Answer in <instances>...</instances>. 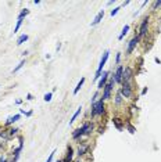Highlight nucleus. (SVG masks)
<instances>
[{
	"mask_svg": "<svg viewBox=\"0 0 161 162\" xmlns=\"http://www.w3.org/2000/svg\"><path fill=\"white\" fill-rule=\"evenodd\" d=\"M106 112V108H104V100L100 97L95 104H92V109H90V117L92 118H96V117H101L104 115Z\"/></svg>",
	"mask_w": 161,
	"mask_h": 162,
	"instance_id": "f257e3e1",
	"label": "nucleus"
},
{
	"mask_svg": "<svg viewBox=\"0 0 161 162\" xmlns=\"http://www.w3.org/2000/svg\"><path fill=\"white\" fill-rule=\"evenodd\" d=\"M108 57H110V50H106L104 53H103V57H101V60H100V63H99V67H97L96 69V74H95V80H99L100 79V76H101V72H103V67L106 65L107 63Z\"/></svg>",
	"mask_w": 161,
	"mask_h": 162,
	"instance_id": "f03ea898",
	"label": "nucleus"
},
{
	"mask_svg": "<svg viewBox=\"0 0 161 162\" xmlns=\"http://www.w3.org/2000/svg\"><path fill=\"white\" fill-rule=\"evenodd\" d=\"M149 22H150V15H146L142 22H140V26H139V32H138V38L142 39L147 35V29H149Z\"/></svg>",
	"mask_w": 161,
	"mask_h": 162,
	"instance_id": "7ed1b4c3",
	"label": "nucleus"
},
{
	"mask_svg": "<svg viewBox=\"0 0 161 162\" xmlns=\"http://www.w3.org/2000/svg\"><path fill=\"white\" fill-rule=\"evenodd\" d=\"M114 78L113 76H110V79H108L107 85L104 86V89H103V96H101V98L106 101V100H108L110 98V96H111V92H113V86H114Z\"/></svg>",
	"mask_w": 161,
	"mask_h": 162,
	"instance_id": "20e7f679",
	"label": "nucleus"
},
{
	"mask_svg": "<svg viewBox=\"0 0 161 162\" xmlns=\"http://www.w3.org/2000/svg\"><path fill=\"white\" fill-rule=\"evenodd\" d=\"M119 93L121 96L125 98L132 97V83H122L121 89H119Z\"/></svg>",
	"mask_w": 161,
	"mask_h": 162,
	"instance_id": "39448f33",
	"label": "nucleus"
},
{
	"mask_svg": "<svg viewBox=\"0 0 161 162\" xmlns=\"http://www.w3.org/2000/svg\"><path fill=\"white\" fill-rule=\"evenodd\" d=\"M132 78H133V69L131 67H125L124 68V74H122V83H131Z\"/></svg>",
	"mask_w": 161,
	"mask_h": 162,
	"instance_id": "423d86ee",
	"label": "nucleus"
},
{
	"mask_svg": "<svg viewBox=\"0 0 161 162\" xmlns=\"http://www.w3.org/2000/svg\"><path fill=\"white\" fill-rule=\"evenodd\" d=\"M110 74H108L107 71H104V72H101V76H100V79H99V83H97V90H101V89H104V86L107 85L108 79H110Z\"/></svg>",
	"mask_w": 161,
	"mask_h": 162,
	"instance_id": "0eeeda50",
	"label": "nucleus"
},
{
	"mask_svg": "<svg viewBox=\"0 0 161 162\" xmlns=\"http://www.w3.org/2000/svg\"><path fill=\"white\" fill-rule=\"evenodd\" d=\"M140 42V39L138 38V35L136 36H133L132 39H131V42L128 43V49H127V55H129V54H132V51L136 49V46H138V43Z\"/></svg>",
	"mask_w": 161,
	"mask_h": 162,
	"instance_id": "6e6552de",
	"label": "nucleus"
},
{
	"mask_svg": "<svg viewBox=\"0 0 161 162\" xmlns=\"http://www.w3.org/2000/svg\"><path fill=\"white\" fill-rule=\"evenodd\" d=\"M122 74H124V67L122 65H117V69H115V72L113 75L115 83H122Z\"/></svg>",
	"mask_w": 161,
	"mask_h": 162,
	"instance_id": "1a4fd4ad",
	"label": "nucleus"
},
{
	"mask_svg": "<svg viewBox=\"0 0 161 162\" xmlns=\"http://www.w3.org/2000/svg\"><path fill=\"white\" fill-rule=\"evenodd\" d=\"M22 147H24V140H22V137H20V146H18V148H17V150H14V152H13V159H11V162H17V161H18L20 154H21V151H22Z\"/></svg>",
	"mask_w": 161,
	"mask_h": 162,
	"instance_id": "9d476101",
	"label": "nucleus"
},
{
	"mask_svg": "<svg viewBox=\"0 0 161 162\" xmlns=\"http://www.w3.org/2000/svg\"><path fill=\"white\" fill-rule=\"evenodd\" d=\"M82 128H83V132H85V136H90L93 133V130H95V125L92 122H85L82 125Z\"/></svg>",
	"mask_w": 161,
	"mask_h": 162,
	"instance_id": "9b49d317",
	"label": "nucleus"
},
{
	"mask_svg": "<svg viewBox=\"0 0 161 162\" xmlns=\"http://www.w3.org/2000/svg\"><path fill=\"white\" fill-rule=\"evenodd\" d=\"M83 136H85V132H83V128H82V126H79V128L72 133V139H74V140H78V139H81V137H83Z\"/></svg>",
	"mask_w": 161,
	"mask_h": 162,
	"instance_id": "f8f14e48",
	"label": "nucleus"
},
{
	"mask_svg": "<svg viewBox=\"0 0 161 162\" xmlns=\"http://www.w3.org/2000/svg\"><path fill=\"white\" fill-rule=\"evenodd\" d=\"M103 17H104V10H100V11H99V14L95 17V20L92 21L90 25H92V26H95V25H97V24H100L101 20H103Z\"/></svg>",
	"mask_w": 161,
	"mask_h": 162,
	"instance_id": "ddd939ff",
	"label": "nucleus"
},
{
	"mask_svg": "<svg viewBox=\"0 0 161 162\" xmlns=\"http://www.w3.org/2000/svg\"><path fill=\"white\" fill-rule=\"evenodd\" d=\"M72 158H74V150H72V147H68V150H67V155H65V159L63 162H72Z\"/></svg>",
	"mask_w": 161,
	"mask_h": 162,
	"instance_id": "4468645a",
	"label": "nucleus"
},
{
	"mask_svg": "<svg viewBox=\"0 0 161 162\" xmlns=\"http://www.w3.org/2000/svg\"><path fill=\"white\" fill-rule=\"evenodd\" d=\"M20 118H21V115H20V114H17V115H14V117H10V118L6 121V123H4V125H6V126H9V125H13L14 122H17V121H18Z\"/></svg>",
	"mask_w": 161,
	"mask_h": 162,
	"instance_id": "2eb2a0df",
	"label": "nucleus"
},
{
	"mask_svg": "<svg viewBox=\"0 0 161 162\" xmlns=\"http://www.w3.org/2000/svg\"><path fill=\"white\" fill-rule=\"evenodd\" d=\"M87 150H89V146H87V144H82V146H79V148H78V155H79V157L85 155Z\"/></svg>",
	"mask_w": 161,
	"mask_h": 162,
	"instance_id": "dca6fc26",
	"label": "nucleus"
},
{
	"mask_svg": "<svg viewBox=\"0 0 161 162\" xmlns=\"http://www.w3.org/2000/svg\"><path fill=\"white\" fill-rule=\"evenodd\" d=\"M129 31V25H125L124 28H122V31H121V33H119V36H118V40H122L125 36H127V33H128Z\"/></svg>",
	"mask_w": 161,
	"mask_h": 162,
	"instance_id": "f3484780",
	"label": "nucleus"
},
{
	"mask_svg": "<svg viewBox=\"0 0 161 162\" xmlns=\"http://www.w3.org/2000/svg\"><path fill=\"white\" fill-rule=\"evenodd\" d=\"M83 83H85V78H81V80L78 82V85H76V87L74 89V94H78V92L82 89V86H83Z\"/></svg>",
	"mask_w": 161,
	"mask_h": 162,
	"instance_id": "a211bd4d",
	"label": "nucleus"
},
{
	"mask_svg": "<svg viewBox=\"0 0 161 162\" xmlns=\"http://www.w3.org/2000/svg\"><path fill=\"white\" fill-rule=\"evenodd\" d=\"M28 38H29L28 35H21V36L17 39V46H21L24 42H27V40H28Z\"/></svg>",
	"mask_w": 161,
	"mask_h": 162,
	"instance_id": "6ab92c4d",
	"label": "nucleus"
},
{
	"mask_svg": "<svg viewBox=\"0 0 161 162\" xmlns=\"http://www.w3.org/2000/svg\"><path fill=\"white\" fill-rule=\"evenodd\" d=\"M28 14H29V10H28V9H22L21 13L18 14V20H24Z\"/></svg>",
	"mask_w": 161,
	"mask_h": 162,
	"instance_id": "aec40b11",
	"label": "nucleus"
},
{
	"mask_svg": "<svg viewBox=\"0 0 161 162\" xmlns=\"http://www.w3.org/2000/svg\"><path fill=\"white\" fill-rule=\"evenodd\" d=\"M81 112H82V107L78 108V109H76V112L74 114V115H72V118L70 119V125H71V123H72V122H74V121H75V119L79 117V114H81Z\"/></svg>",
	"mask_w": 161,
	"mask_h": 162,
	"instance_id": "412c9836",
	"label": "nucleus"
},
{
	"mask_svg": "<svg viewBox=\"0 0 161 162\" xmlns=\"http://www.w3.org/2000/svg\"><path fill=\"white\" fill-rule=\"evenodd\" d=\"M24 65H25V60H21V61H20V64L17 65V67H15V68H14V69H13V74H15V72H18V71H20V69H21L22 67H24Z\"/></svg>",
	"mask_w": 161,
	"mask_h": 162,
	"instance_id": "4be33fe9",
	"label": "nucleus"
},
{
	"mask_svg": "<svg viewBox=\"0 0 161 162\" xmlns=\"http://www.w3.org/2000/svg\"><path fill=\"white\" fill-rule=\"evenodd\" d=\"M114 103H115V105H119L121 103H122V96H121V93H117V96H115V100H114Z\"/></svg>",
	"mask_w": 161,
	"mask_h": 162,
	"instance_id": "5701e85b",
	"label": "nucleus"
},
{
	"mask_svg": "<svg viewBox=\"0 0 161 162\" xmlns=\"http://www.w3.org/2000/svg\"><path fill=\"white\" fill-rule=\"evenodd\" d=\"M22 22H24V20H17V25H15V28H14V33H17V32H18V29L21 28Z\"/></svg>",
	"mask_w": 161,
	"mask_h": 162,
	"instance_id": "b1692460",
	"label": "nucleus"
},
{
	"mask_svg": "<svg viewBox=\"0 0 161 162\" xmlns=\"http://www.w3.org/2000/svg\"><path fill=\"white\" fill-rule=\"evenodd\" d=\"M52 97H53V92H52V93H46L43 98H44L46 103H50V101H52Z\"/></svg>",
	"mask_w": 161,
	"mask_h": 162,
	"instance_id": "393cba45",
	"label": "nucleus"
},
{
	"mask_svg": "<svg viewBox=\"0 0 161 162\" xmlns=\"http://www.w3.org/2000/svg\"><path fill=\"white\" fill-rule=\"evenodd\" d=\"M97 100H99V92H96V93L93 94V97L90 98V105H92V104H95Z\"/></svg>",
	"mask_w": 161,
	"mask_h": 162,
	"instance_id": "a878e982",
	"label": "nucleus"
},
{
	"mask_svg": "<svg viewBox=\"0 0 161 162\" xmlns=\"http://www.w3.org/2000/svg\"><path fill=\"white\" fill-rule=\"evenodd\" d=\"M17 132H18V129L17 128H11L10 130H7V133H9V136H14V134H17Z\"/></svg>",
	"mask_w": 161,
	"mask_h": 162,
	"instance_id": "bb28decb",
	"label": "nucleus"
},
{
	"mask_svg": "<svg viewBox=\"0 0 161 162\" xmlns=\"http://www.w3.org/2000/svg\"><path fill=\"white\" fill-rule=\"evenodd\" d=\"M160 6H161V0H157V1H154V3H153V9H151V10L156 11V10H157V7H160Z\"/></svg>",
	"mask_w": 161,
	"mask_h": 162,
	"instance_id": "cd10ccee",
	"label": "nucleus"
},
{
	"mask_svg": "<svg viewBox=\"0 0 161 162\" xmlns=\"http://www.w3.org/2000/svg\"><path fill=\"white\" fill-rule=\"evenodd\" d=\"M121 10V7H115V9H114V10H111V13H110V14H111V17H114V15H117V14H118V11Z\"/></svg>",
	"mask_w": 161,
	"mask_h": 162,
	"instance_id": "c85d7f7f",
	"label": "nucleus"
},
{
	"mask_svg": "<svg viewBox=\"0 0 161 162\" xmlns=\"http://www.w3.org/2000/svg\"><path fill=\"white\" fill-rule=\"evenodd\" d=\"M113 121H114V123H115V126H117V128H118L119 130L122 129V128H121V123H119V121H121V119H118V118H115V119H113Z\"/></svg>",
	"mask_w": 161,
	"mask_h": 162,
	"instance_id": "c756f323",
	"label": "nucleus"
},
{
	"mask_svg": "<svg viewBox=\"0 0 161 162\" xmlns=\"http://www.w3.org/2000/svg\"><path fill=\"white\" fill-rule=\"evenodd\" d=\"M119 61H121V53H117V55H115V64L118 65Z\"/></svg>",
	"mask_w": 161,
	"mask_h": 162,
	"instance_id": "7c9ffc66",
	"label": "nucleus"
},
{
	"mask_svg": "<svg viewBox=\"0 0 161 162\" xmlns=\"http://www.w3.org/2000/svg\"><path fill=\"white\" fill-rule=\"evenodd\" d=\"M54 154H56V151H52V154L49 155V158H47V161H46V162H52V161H53V157H54Z\"/></svg>",
	"mask_w": 161,
	"mask_h": 162,
	"instance_id": "2f4dec72",
	"label": "nucleus"
},
{
	"mask_svg": "<svg viewBox=\"0 0 161 162\" xmlns=\"http://www.w3.org/2000/svg\"><path fill=\"white\" fill-rule=\"evenodd\" d=\"M146 93H147V87H144V89L140 92V94H142V96H143V94H146Z\"/></svg>",
	"mask_w": 161,
	"mask_h": 162,
	"instance_id": "473e14b6",
	"label": "nucleus"
},
{
	"mask_svg": "<svg viewBox=\"0 0 161 162\" xmlns=\"http://www.w3.org/2000/svg\"><path fill=\"white\" fill-rule=\"evenodd\" d=\"M0 162H7L6 157H3V155H1V157H0Z\"/></svg>",
	"mask_w": 161,
	"mask_h": 162,
	"instance_id": "72a5a7b5",
	"label": "nucleus"
},
{
	"mask_svg": "<svg viewBox=\"0 0 161 162\" xmlns=\"http://www.w3.org/2000/svg\"><path fill=\"white\" fill-rule=\"evenodd\" d=\"M33 4H36V6L40 4V0H33Z\"/></svg>",
	"mask_w": 161,
	"mask_h": 162,
	"instance_id": "f704fd0d",
	"label": "nucleus"
},
{
	"mask_svg": "<svg viewBox=\"0 0 161 162\" xmlns=\"http://www.w3.org/2000/svg\"><path fill=\"white\" fill-rule=\"evenodd\" d=\"M60 49H61V43H58V44H57V49H56V50H57V51H58V50H60Z\"/></svg>",
	"mask_w": 161,
	"mask_h": 162,
	"instance_id": "c9c22d12",
	"label": "nucleus"
},
{
	"mask_svg": "<svg viewBox=\"0 0 161 162\" xmlns=\"http://www.w3.org/2000/svg\"><path fill=\"white\" fill-rule=\"evenodd\" d=\"M27 100H32V94H28V96H27Z\"/></svg>",
	"mask_w": 161,
	"mask_h": 162,
	"instance_id": "e433bc0d",
	"label": "nucleus"
},
{
	"mask_svg": "<svg viewBox=\"0 0 161 162\" xmlns=\"http://www.w3.org/2000/svg\"><path fill=\"white\" fill-rule=\"evenodd\" d=\"M56 162H63V161H60V159H58V161H56Z\"/></svg>",
	"mask_w": 161,
	"mask_h": 162,
	"instance_id": "4c0bfd02",
	"label": "nucleus"
}]
</instances>
